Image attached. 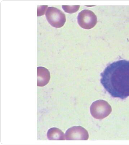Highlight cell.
<instances>
[{"label":"cell","mask_w":129,"mask_h":145,"mask_svg":"<svg viewBox=\"0 0 129 145\" xmlns=\"http://www.w3.org/2000/svg\"><path fill=\"white\" fill-rule=\"evenodd\" d=\"M48 139L50 140H64L63 133L60 130L56 127L50 129L47 132Z\"/></svg>","instance_id":"6"},{"label":"cell","mask_w":129,"mask_h":145,"mask_svg":"<svg viewBox=\"0 0 129 145\" xmlns=\"http://www.w3.org/2000/svg\"><path fill=\"white\" fill-rule=\"evenodd\" d=\"M78 24L82 28L89 30L92 28L96 25L97 17L91 10H84L78 14Z\"/></svg>","instance_id":"3"},{"label":"cell","mask_w":129,"mask_h":145,"mask_svg":"<svg viewBox=\"0 0 129 145\" xmlns=\"http://www.w3.org/2000/svg\"><path fill=\"white\" fill-rule=\"evenodd\" d=\"M101 76V84L113 97L123 99L129 97V61L110 63Z\"/></svg>","instance_id":"1"},{"label":"cell","mask_w":129,"mask_h":145,"mask_svg":"<svg viewBox=\"0 0 129 145\" xmlns=\"http://www.w3.org/2000/svg\"><path fill=\"white\" fill-rule=\"evenodd\" d=\"M48 6H41L38 7L37 10V16H41L45 14V12L47 10Z\"/></svg>","instance_id":"8"},{"label":"cell","mask_w":129,"mask_h":145,"mask_svg":"<svg viewBox=\"0 0 129 145\" xmlns=\"http://www.w3.org/2000/svg\"><path fill=\"white\" fill-rule=\"evenodd\" d=\"M46 16L48 21L53 27L59 28L63 27L66 22L65 15L56 8L49 7L46 10Z\"/></svg>","instance_id":"2"},{"label":"cell","mask_w":129,"mask_h":145,"mask_svg":"<svg viewBox=\"0 0 129 145\" xmlns=\"http://www.w3.org/2000/svg\"><path fill=\"white\" fill-rule=\"evenodd\" d=\"M80 6H62V8L66 13L72 14L78 11Z\"/></svg>","instance_id":"7"},{"label":"cell","mask_w":129,"mask_h":145,"mask_svg":"<svg viewBox=\"0 0 129 145\" xmlns=\"http://www.w3.org/2000/svg\"><path fill=\"white\" fill-rule=\"evenodd\" d=\"M84 133L83 128L80 126L71 127L66 131V139L67 140L82 139L84 138Z\"/></svg>","instance_id":"5"},{"label":"cell","mask_w":129,"mask_h":145,"mask_svg":"<svg viewBox=\"0 0 129 145\" xmlns=\"http://www.w3.org/2000/svg\"><path fill=\"white\" fill-rule=\"evenodd\" d=\"M50 79V71L44 67L37 68V86L43 87L48 83Z\"/></svg>","instance_id":"4"}]
</instances>
